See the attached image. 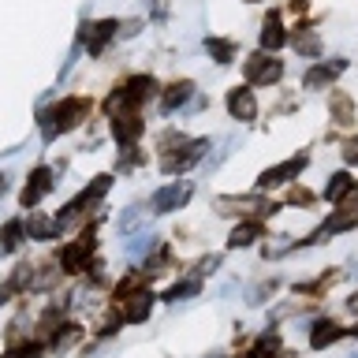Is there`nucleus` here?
I'll return each mask as SVG.
<instances>
[{
  "mask_svg": "<svg viewBox=\"0 0 358 358\" xmlns=\"http://www.w3.org/2000/svg\"><path fill=\"white\" fill-rule=\"evenodd\" d=\"M86 116H90V101H86V97H64L56 108L41 112V134H45V138H52L56 131L78 127Z\"/></svg>",
  "mask_w": 358,
  "mask_h": 358,
  "instance_id": "f257e3e1",
  "label": "nucleus"
},
{
  "mask_svg": "<svg viewBox=\"0 0 358 358\" xmlns=\"http://www.w3.org/2000/svg\"><path fill=\"white\" fill-rule=\"evenodd\" d=\"M157 94V83L150 75H131L123 86H116V94L108 97V112H116V108H131V105H142V101H150Z\"/></svg>",
  "mask_w": 358,
  "mask_h": 358,
  "instance_id": "f03ea898",
  "label": "nucleus"
},
{
  "mask_svg": "<svg viewBox=\"0 0 358 358\" xmlns=\"http://www.w3.org/2000/svg\"><path fill=\"white\" fill-rule=\"evenodd\" d=\"M243 71H246V83H254V86H273V83H280V78H284V60L257 52V56H250V60L243 64Z\"/></svg>",
  "mask_w": 358,
  "mask_h": 358,
  "instance_id": "7ed1b4c3",
  "label": "nucleus"
},
{
  "mask_svg": "<svg viewBox=\"0 0 358 358\" xmlns=\"http://www.w3.org/2000/svg\"><path fill=\"white\" fill-rule=\"evenodd\" d=\"M310 164V157L306 153H299V157H287L284 164H276V168H265L262 179H257V187H280V183H291V179H299V172Z\"/></svg>",
  "mask_w": 358,
  "mask_h": 358,
  "instance_id": "20e7f679",
  "label": "nucleus"
},
{
  "mask_svg": "<svg viewBox=\"0 0 358 358\" xmlns=\"http://www.w3.org/2000/svg\"><path fill=\"white\" fill-rule=\"evenodd\" d=\"M116 30H120L116 19L86 22V27H83V45H86V52H90V56H101V52H105V45L116 38Z\"/></svg>",
  "mask_w": 358,
  "mask_h": 358,
  "instance_id": "39448f33",
  "label": "nucleus"
},
{
  "mask_svg": "<svg viewBox=\"0 0 358 358\" xmlns=\"http://www.w3.org/2000/svg\"><path fill=\"white\" fill-rule=\"evenodd\" d=\"M190 201V183H168V187H161L153 194V213H172V209H179V206H187Z\"/></svg>",
  "mask_w": 358,
  "mask_h": 358,
  "instance_id": "423d86ee",
  "label": "nucleus"
},
{
  "mask_svg": "<svg viewBox=\"0 0 358 358\" xmlns=\"http://www.w3.org/2000/svg\"><path fill=\"white\" fill-rule=\"evenodd\" d=\"M49 190H52V172H49V168H34L30 179H27V187H22V194H19V201L30 209V206H38Z\"/></svg>",
  "mask_w": 358,
  "mask_h": 358,
  "instance_id": "0eeeda50",
  "label": "nucleus"
},
{
  "mask_svg": "<svg viewBox=\"0 0 358 358\" xmlns=\"http://www.w3.org/2000/svg\"><path fill=\"white\" fill-rule=\"evenodd\" d=\"M206 145H209L206 138H198V142H190V145H187L183 153H168L164 161H161V168H164L168 176H176V172H187V168L194 164V161H198L201 153H206Z\"/></svg>",
  "mask_w": 358,
  "mask_h": 358,
  "instance_id": "6e6552de",
  "label": "nucleus"
},
{
  "mask_svg": "<svg viewBox=\"0 0 358 358\" xmlns=\"http://www.w3.org/2000/svg\"><path fill=\"white\" fill-rule=\"evenodd\" d=\"M343 60H332V64H313L310 71H306V78H302V86L306 90H321V86H332L336 78L343 75Z\"/></svg>",
  "mask_w": 358,
  "mask_h": 358,
  "instance_id": "1a4fd4ad",
  "label": "nucleus"
},
{
  "mask_svg": "<svg viewBox=\"0 0 358 358\" xmlns=\"http://www.w3.org/2000/svg\"><path fill=\"white\" fill-rule=\"evenodd\" d=\"M153 310V295L150 291H134V295L120 299V317L123 321H145Z\"/></svg>",
  "mask_w": 358,
  "mask_h": 358,
  "instance_id": "9d476101",
  "label": "nucleus"
},
{
  "mask_svg": "<svg viewBox=\"0 0 358 358\" xmlns=\"http://www.w3.org/2000/svg\"><path fill=\"white\" fill-rule=\"evenodd\" d=\"M228 112L235 120H254L257 116V101H254V90L246 86H235L228 94Z\"/></svg>",
  "mask_w": 358,
  "mask_h": 358,
  "instance_id": "9b49d317",
  "label": "nucleus"
},
{
  "mask_svg": "<svg viewBox=\"0 0 358 358\" xmlns=\"http://www.w3.org/2000/svg\"><path fill=\"white\" fill-rule=\"evenodd\" d=\"M90 250H94V235H83L78 243L64 246V268H67V273H83Z\"/></svg>",
  "mask_w": 358,
  "mask_h": 358,
  "instance_id": "f8f14e48",
  "label": "nucleus"
},
{
  "mask_svg": "<svg viewBox=\"0 0 358 358\" xmlns=\"http://www.w3.org/2000/svg\"><path fill=\"white\" fill-rule=\"evenodd\" d=\"M284 41H287V34H284V27H280V15H276V11H268V19L262 22V49L276 52Z\"/></svg>",
  "mask_w": 358,
  "mask_h": 358,
  "instance_id": "ddd939ff",
  "label": "nucleus"
},
{
  "mask_svg": "<svg viewBox=\"0 0 358 358\" xmlns=\"http://www.w3.org/2000/svg\"><path fill=\"white\" fill-rule=\"evenodd\" d=\"M190 94H194V83H187V78H183V83H172V86H168V94L161 97V108H164V112L183 108L187 101H190Z\"/></svg>",
  "mask_w": 358,
  "mask_h": 358,
  "instance_id": "4468645a",
  "label": "nucleus"
},
{
  "mask_svg": "<svg viewBox=\"0 0 358 358\" xmlns=\"http://www.w3.org/2000/svg\"><path fill=\"white\" fill-rule=\"evenodd\" d=\"M343 336L340 324H332V321H317L313 324V332H310V347H317V351H324V347H332L336 340Z\"/></svg>",
  "mask_w": 358,
  "mask_h": 358,
  "instance_id": "2eb2a0df",
  "label": "nucleus"
},
{
  "mask_svg": "<svg viewBox=\"0 0 358 358\" xmlns=\"http://www.w3.org/2000/svg\"><path fill=\"white\" fill-rule=\"evenodd\" d=\"M142 131H145V123L138 116H116L112 120V134H116L120 142H134Z\"/></svg>",
  "mask_w": 358,
  "mask_h": 358,
  "instance_id": "dca6fc26",
  "label": "nucleus"
},
{
  "mask_svg": "<svg viewBox=\"0 0 358 358\" xmlns=\"http://www.w3.org/2000/svg\"><path fill=\"white\" fill-rule=\"evenodd\" d=\"M22 235H27V224H22V220H8L4 231H0V257L15 250V246L22 243Z\"/></svg>",
  "mask_w": 358,
  "mask_h": 358,
  "instance_id": "f3484780",
  "label": "nucleus"
},
{
  "mask_svg": "<svg viewBox=\"0 0 358 358\" xmlns=\"http://www.w3.org/2000/svg\"><path fill=\"white\" fill-rule=\"evenodd\" d=\"M254 239H262V224H257V220H246V224H239V228L228 235V246L235 250V246H250Z\"/></svg>",
  "mask_w": 358,
  "mask_h": 358,
  "instance_id": "a211bd4d",
  "label": "nucleus"
},
{
  "mask_svg": "<svg viewBox=\"0 0 358 358\" xmlns=\"http://www.w3.org/2000/svg\"><path fill=\"white\" fill-rule=\"evenodd\" d=\"M351 190H355V179L347 176V172H336V176L329 179V187H324V198H329V201H343Z\"/></svg>",
  "mask_w": 358,
  "mask_h": 358,
  "instance_id": "6ab92c4d",
  "label": "nucleus"
},
{
  "mask_svg": "<svg viewBox=\"0 0 358 358\" xmlns=\"http://www.w3.org/2000/svg\"><path fill=\"white\" fill-rule=\"evenodd\" d=\"M291 45H295L302 56H317V52H321V38H317V34H313L310 27H302L295 38H291Z\"/></svg>",
  "mask_w": 358,
  "mask_h": 358,
  "instance_id": "aec40b11",
  "label": "nucleus"
},
{
  "mask_svg": "<svg viewBox=\"0 0 358 358\" xmlns=\"http://www.w3.org/2000/svg\"><path fill=\"white\" fill-rule=\"evenodd\" d=\"M206 49H209V56H213L217 64H231L235 41H228V38H209V41H206Z\"/></svg>",
  "mask_w": 358,
  "mask_h": 358,
  "instance_id": "412c9836",
  "label": "nucleus"
},
{
  "mask_svg": "<svg viewBox=\"0 0 358 358\" xmlns=\"http://www.w3.org/2000/svg\"><path fill=\"white\" fill-rule=\"evenodd\" d=\"M358 224V213H336V217L324 224V228L313 235V239H324V235H336V231H343V228H355Z\"/></svg>",
  "mask_w": 358,
  "mask_h": 358,
  "instance_id": "4be33fe9",
  "label": "nucleus"
},
{
  "mask_svg": "<svg viewBox=\"0 0 358 358\" xmlns=\"http://www.w3.org/2000/svg\"><path fill=\"white\" fill-rule=\"evenodd\" d=\"M56 228H60V224L45 220V217H38V213H34V217H30V224H27V231L34 235V239H52V235H56Z\"/></svg>",
  "mask_w": 358,
  "mask_h": 358,
  "instance_id": "5701e85b",
  "label": "nucleus"
},
{
  "mask_svg": "<svg viewBox=\"0 0 358 358\" xmlns=\"http://www.w3.org/2000/svg\"><path fill=\"white\" fill-rule=\"evenodd\" d=\"M201 291V280L198 276H190V280H183V284H176L172 291H168V299L172 302H179V299H190V295H198Z\"/></svg>",
  "mask_w": 358,
  "mask_h": 358,
  "instance_id": "b1692460",
  "label": "nucleus"
},
{
  "mask_svg": "<svg viewBox=\"0 0 358 358\" xmlns=\"http://www.w3.org/2000/svg\"><path fill=\"white\" fill-rule=\"evenodd\" d=\"M332 108H336V123H351V97L347 94H332Z\"/></svg>",
  "mask_w": 358,
  "mask_h": 358,
  "instance_id": "393cba45",
  "label": "nucleus"
},
{
  "mask_svg": "<svg viewBox=\"0 0 358 358\" xmlns=\"http://www.w3.org/2000/svg\"><path fill=\"white\" fill-rule=\"evenodd\" d=\"M75 340H78V329H75V324H64V336L56 332L52 336V347H56V351H64V347H71Z\"/></svg>",
  "mask_w": 358,
  "mask_h": 358,
  "instance_id": "a878e982",
  "label": "nucleus"
},
{
  "mask_svg": "<svg viewBox=\"0 0 358 358\" xmlns=\"http://www.w3.org/2000/svg\"><path fill=\"white\" fill-rule=\"evenodd\" d=\"M11 358H41V347H38V343H27V347H19Z\"/></svg>",
  "mask_w": 358,
  "mask_h": 358,
  "instance_id": "bb28decb",
  "label": "nucleus"
},
{
  "mask_svg": "<svg viewBox=\"0 0 358 358\" xmlns=\"http://www.w3.org/2000/svg\"><path fill=\"white\" fill-rule=\"evenodd\" d=\"M343 157H347V164H358V138H351L343 145Z\"/></svg>",
  "mask_w": 358,
  "mask_h": 358,
  "instance_id": "cd10ccee",
  "label": "nucleus"
},
{
  "mask_svg": "<svg viewBox=\"0 0 358 358\" xmlns=\"http://www.w3.org/2000/svg\"><path fill=\"white\" fill-rule=\"evenodd\" d=\"M306 4H310V0H291V8H295V11H302Z\"/></svg>",
  "mask_w": 358,
  "mask_h": 358,
  "instance_id": "c85d7f7f",
  "label": "nucleus"
},
{
  "mask_svg": "<svg viewBox=\"0 0 358 358\" xmlns=\"http://www.w3.org/2000/svg\"><path fill=\"white\" fill-rule=\"evenodd\" d=\"M246 358H262V355H246Z\"/></svg>",
  "mask_w": 358,
  "mask_h": 358,
  "instance_id": "c756f323",
  "label": "nucleus"
},
{
  "mask_svg": "<svg viewBox=\"0 0 358 358\" xmlns=\"http://www.w3.org/2000/svg\"><path fill=\"white\" fill-rule=\"evenodd\" d=\"M355 332H358V329H355Z\"/></svg>",
  "mask_w": 358,
  "mask_h": 358,
  "instance_id": "7c9ffc66",
  "label": "nucleus"
}]
</instances>
